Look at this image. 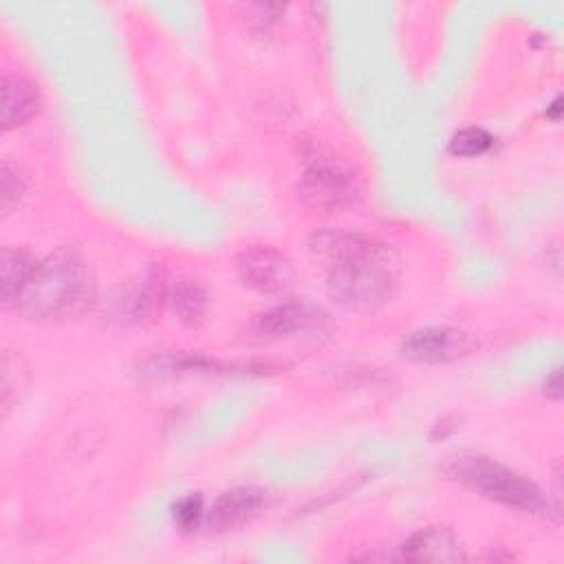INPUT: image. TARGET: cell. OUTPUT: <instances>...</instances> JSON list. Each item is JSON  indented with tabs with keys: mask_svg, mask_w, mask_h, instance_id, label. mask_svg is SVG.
Masks as SVG:
<instances>
[{
	"mask_svg": "<svg viewBox=\"0 0 564 564\" xmlns=\"http://www.w3.org/2000/svg\"><path fill=\"white\" fill-rule=\"evenodd\" d=\"M37 88L31 79L20 73H4L2 75V110L0 121L4 130H13L26 123L37 112Z\"/></svg>",
	"mask_w": 564,
	"mask_h": 564,
	"instance_id": "30bf717a",
	"label": "cell"
},
{
	"mask_svg": "<svg viewBox=\"0 0 564 564\" xmlns=\"http://www.w3.org/2000/svg\"><path fill=\"white\" fill-rule=\"evenodd\" d=\"M449 476L487 500L500 502L509 509L527 513L549 511L544 491L522 474L505 467L487 456H456L449 467Z\"/></svg>",
	"mask_w": 564,
	"mask_h": 564,
	"instance_id": "3957f363",
	"label": "cell"
},
{
	"mask_svg": "<svg viewBox=\"0 0 564 564\" xmlns=\"http://www.w3.org/2000/svg\"><path fill=\"white\" fill-rule=\"evenodd\" d=\"M203 498L198 494H189L185 498H181L174 507H172V518H174V524L181 529V531H194L200 520H203Z\"/></svg>",
	"mask_w": 564,
	"mask_h": 564,
	"instance_id": "5bb4252c",
	"label": "cell"
},
{
	"mask_svg": "<svg viewBox=\"0 0 564 564\" xmlns=\"http://www.w3.org/2000/svg\"><path fill=\"white\" fill-rule=\"evenodd\" d=\"M546 397H551V399L562 397V375H560V370H553L551 381L546 379Z\"/></svg>",
	"mask_w": 564,
	"mask_h": 564,
	"instance_id": "2e32d148",
	"label": "cell"
},
{
	"mask_svg": "<svg viewBox=\"0 0 564 564\" xmlns=\"http://www.w3.org/2000/svg\"><path fill=\"white\" fill-rule=\"evenodd\" d=\"M494 145V137L478 126L458 130L449 141V152L456 156H480Z\"/></svg>",
	"mask_w": 564,
	"mask_h": 564,
	"instance_id": "4fadbf2b",
	"label": "cell"
},
{
	"mask_svg": "<svg viewBox=\"0 0 564 564\" xmlns=\"http://www.w3.org/2000/svg\"><path fill=\"white\" fill-rule=\"evenodd\" d=\"M167 302L176 317L185 324H196L207 313V293L194 280H178L176 284L167 286Z\"/></svg>",
	"mask_w": 564,
	"mask_h": 564,
	"instance_id": "7c38bea8",
	"label": "cell"
},
{
	"mask_svg": "<svg viewBox=\"0 0 564 564\" xmlns=\"http://www.w3.org/2000/svg\"><path fill=\"white\" fill-rule=\"evenodd\" d=\"M311 251L337 302L372 311L394 295L397 258L383 242L355 231L326 229L313 236Z\"/></svg>",
	"mask_w": 564,
	"mask_h": 564,
	"instance_id": "6da1fadb",
	"label": "cell"
},
{
	"mask_svg": "<svg viewBox=\"0 0 564 564\" xmlns=\"http://www.w3.org/2000/svg\"><path fill=\"white\" fill-rule=\"evenodd\" d=\"M40 260L22 247H4L2 251V304H18L26 291Z\"/></svg>",
	"mask_w": 564,
	"mask_h": 564,
	"instance_id": "8fae6325",
	"label": "cell"
},
{
	"mask_svg": "<svg viewBox=\"0 0 564 564\" xmlns=\"http://www.w3.org/2000/svg\"><path fill=\"white\" fill-rule=\"evenodd\" d=\"M300 194L313 209L337 212L359 198V178L346 159L330 150L313 148L304 154Z\"/></svg>",
	"mask_w": 564,
	"mask_h": 564,
	"instance_id": "277c9868",
	"label": "cell"
},
{
	"mask_svg": "<svg viewBox=\"0 0 564 564\" xmlns=\"http://www.w3.org/2000/svg\"><path fill=\"white\" fill-rule=\"evenodd\" d=\"M469 350L465 333L449 326H430L414 330L401 344V355L419 364H443L452 361Z\"/></svg>",
	"mask_w": 564,
	"mask_h": 564,
	"instance_id": "8992f818",
	"label": "cell"
},
{
	"mask_svg": "<svg viewBox=\"0 0 564 564\" xmlns=\"http://www.w3.org/2000/svg\"><path fill=\"white\" fill-rule=\"evenodd\" d=\"M267 507V494L256 487H236L225 491L212 507L207 522L214 531H236L253 522Z\"/></svg>",
	"mask_w": 564,
	"mask_h": 564,
	"instance_id": "52a82bcc",
	"label": "cell"
},
{
	"mask_svg": "<svg viewBox=\"0 0 564 564\" xmlns=\"http://www.w3.org/2000/svg\"><path fill=\"white\" fill-rule=\"evenodd\" d=\"M324 315L306 302H284L256 319V333L264 337H291L319 326Z\"/></svg>",
	"mask_w": 564,
	"mask_h": 564,
	"instance_id": "9c48e42d",
	"label": "cell"
},
{
	"mask_svg": "<svg viewBox=\"0 0 564 564\" xmlns=\"http://www.w3.org/2000/svg\"><path fill=\"white\" fill-rule=\"evenodd\" d=\"M236 269L242 284L260 293H280L293 280V269L286 256L267 245H253L240 251Z\"/></svg>",
	"mask_w": 564,
	"mask_h": 564,
	"instance_id": "5b68a950",
	"label": "cell"
},
{
	"mask_svg": "<svg viewBox=\"0 0 564 564\" xmlns=\"http://www.w3.org/2000/svg\"><path fill=\"white\" fill-rule=\"evenodd\" d=\"M0 192H2V209L9 212L11 205L20 198L22 194V178L18 176V170L4 161L2 163V176H0Z\"/></svg>",
	"mask_w": 564,
	"mask_h": 564,
	"instance_id": "9a60e30c",
	"label": "cell"
},
{
	"mask_svg": "<svg viewBox=\"0 0 564 564\" xmlns=\"http://www.w3.org/2000/svg\"><path fill=\"white\" fill-rule=\"evenodd\" d=\"M95 300L90 269L73 253H59L37 264L22 306L42 319H64L84 313Z\"/></svg>",
	"mask_w": 564,
	"mask_h": 564,
	"instance_id": "7a4b0ae2",
	"label": "cell"
},
{
	"mask_svg": "<svg viewBox=\"0 0 564 564\" xmlns=\"http://www.w3.org/2000/svg\"><path fill=\"white\" fill-rule=\"evenodd\" d=\"M403 557L410 562H458L465 551L456 533L447 527H427L403 542Z\"/></svg>",
	"mask_w": 564,
	"mask_h": 564,
	"instance_id": "ba28073f",
	"label": "cell"
}]
</instances>
